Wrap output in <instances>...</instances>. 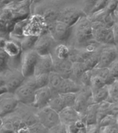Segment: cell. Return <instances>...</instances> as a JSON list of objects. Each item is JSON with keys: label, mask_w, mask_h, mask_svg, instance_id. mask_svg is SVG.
Segmentation results:
<instances>
[{"label": "cell", "mask_w": 118, "mask_h": 133, "mask_svg": "<svg viewBox=\"0 0 118 133\" xmlns=\"http://www.w3.org/2000/svg\"><path fill=\"white\" fill-rule=\"evenodd\" d=\"M92 39L100 45H117L112 27H108L99 21H91Z\"/></svg>", "instance_id": "obj_1"}, {"label": "cell", "mask_w": 118, "mask_h": 133, "mask_svg": "<svg viewBox=\"0 0 118 133\" xmlns=\"http://www.w3.org/2000/svg\"><path fill=\"white\" fill-rule=\"evenodd\" d=\"M36 89L33 76L24 78L21 84L14 91L13 95L18 102L24 104H32L34 100L35 90Z\"/></svg>", "instance_id": "obj_2"}, {"label": "cell", "mask_w": 118, "mask_h": 133, "mask_svg": "<svg viewBox=\"0 0 118 133\" xmlns=\"http://www.w3.org/2000/svg\"><path fill=\"white\" fill-rule=\"evenodd\" d=\"M73 27H75V36L78 44L83 45L92 39L91 21L87 16H81Z\"/></svg>", "instance_id": "obj_3"}, {"label": "cell", "mask_w": 118, "mask_h": 133, "mask_svg": "<svg viewBox=\"0 0 118 133\" xmlns=\"http://www.w3.org/2000/svg\"><path fill=\"white\" fill-rule=\"evenodd\" d=\"M48 32V25L41 15L29 16L28 22L24 29V35L40 36Z\"/></svg>", "instance_id": "obj_4"}, {"label": "cell", "mask_w": 118, "mask_h": 133, "mask_svg": "<svg viewBox=\"0 0 118 133\" xmlns=\"http://www.w3.org/2000/svg\"><path fill=\"white\" fill-rule=\"evenodd\" d=\"M39 55L33 50L22 51L20 55L21 73L24 78L30 77L34 75V68Z\"/></svg>", "instance_id": "obj_5"}, {"label": "cell", "mask_w": 118, "mask_h": 133, "mask_svg": "<svg viewBox=\"0 0 118 133\" xmlns=\"http://www.w3.org/2000/svg\"><path fill=\"white\" fill-rule=\"evenodd\" d=\"M72 31L73 27L57 19L48 25V32L57 43L67 42L70 37Z\"/></svg>", "instance_id": "obj_6"}, {"label": "cell", "mask_w": 118, "mask_h": 133, "mask_svg": "<svg viewBox=\"0 0 118 133\" xmlns=\"http://www.w3.org/2000/svg\"><path fill=\"white\" fill-rule=\"evenodd\" d=\"M36 118L39 123H41L48 131L60 123L58 113L53 110L49 105L39 109L36 114Z\"/></svg>", "instance_id": "obj_7"}, {"label": "cell", "mask_w": 118, "mask_h": 133, "mask_svg": "<svg viewBox=\"0 0 118 133\" xmlns=\"http://www.w3.org/2000/svg\"><path fill=\"white\" fill-rule=\"evenodd\" d=\"M99 50L98 62L95 68H108L115 59L118 58L117 48L116 45H103Z\"/></svg>", "instance_id": "obj_8"}, {"label": "cell", "mask_w": 118, "mask_h": 133, "mask_svg": "<svg viewBox=\"0 0 118 133\" xmlns=\"http://www.w3.org/2000/svg\"><path fill=\"white\" fill-rule=\"evenodd\" d=\"M57 44V42L50 35V33L46 32L38 36L32 49L39 55H45L50 54Z\"/></svg>", "instance_id": "obj_9"}, {"label": "cell", "mask_w": 118, "mask_h": 133, "mask_svg": "<svg viewBox=\"0 0 118 133\" xmlns=\"http://www.w3.org/2000/svg\"><path fill=\"white\" fill-rule=\"evenodd\" d=\"M85 15L86 14L83 9L78 8L77 6H70L58 11L57 21H60L70 27H73V25L78 21V19Z\"/></svg>", "instance_id": "obj_10"}, {"label": "cell", "mask_w": 118, "mask_h": 133, "mask_svg": "<svg viewBox=\"0 0 118 133\" xmlns=\"http://www.w3.org/2000/svg\"><path fill=\"white\" fill-rule=\"evenodd\" d=\"M52 96H53V92L48 85L36 89L35 90L33 102L32 103V105L38 109L43 108L45 106L48 105Z\"/></svg>", "instance_id": "obj_11"}, {"label": "cell", "mask_w": 118, "mask_h": 133, "mask_svg": "<svg viewBox=\"0 0 118 133\" xmlns=\"http://www.w3.org/2000/svg\"><path fill=\"white\" fill-rule=\"evenodd\" d=\"M53 71H54V60L51 53L45 55H39L35 65L33 76L43 74V73L49 74V72Z\"/></svg>", "instance_id": "obj_12"}, {"label": "cell", "mask_w": 118, "mask_h": 133, "mask_svg": "<svg viewBox=\"0 0 118 133\" xmlns=\"http://www.w3.org/2000/svg\"><path fill=\"white\" fill-rule=\"evenodd\" d=\"M4 94L0 96V117L1 118H3L11 113L16 108L19 103L13 94L10 92L8 97H5Z\"/></svg>", "instance_id": "obj_13"}, {"label": "cell", "mask_w": 118, "mask_h": 133, "mask_svg": "<svg viewBox=\"0 0 118 133\" xmlns=\"http://www.w3.org/2000/svg\"><path fill=\"white\" fill-rule=\"evenodd\" d=\"M24 79V77L21 71H14L6 76H4V86L8 90V92L13 94L14 91L21 84Z\"/></svg>", "instance_id": "obj_14"}, {"label": "cell", "mask_w": 118, "mask_h": 133, "mask_svg": "<svg viewBox=\"0 0 118 133\" xmlns=\"http://www.w3.org/2000/svg\"><path fill=\"white\" fill-rule=\"evenodd\" d=\"M53 60L54 71L64 78H70L72 71V62L70 59H58L53 57Z\"/></svg>", "instance_id": "obj_15"}, {"label": "cell", "mask_w": 118, "mask_h": 133, "mask_svg": "<svg viewBox=\"0 0 118 133\" xmlns=\"http://www.w3.org/2000/svg\"><path fill=\"white\" fill-rule=\"evenodd\" d=\"M60 122L64 125L70 123L75 122L78 119H81V115L72 106H67L64 107L58 112Z\"/></svg>", "instance_id": "obj_16"}, {"label": "cell", "mask_w": 118, "mask_h": 133, "mask_svg": "<svg viewBox=\"0 0 118 133\" xmlns=\"http://www.w3.org/2000/svg\"><path fill=\"white\" fill-rule=\"evenodd\" d=\"M82 86L80 84L71 78H63L62 83L57 89V94L63 92H77L79 91Z\"/></svg>", "instance_id": "obj_17"}, {"label": "cell", "mask_w": 118, "mask_h": 133, "mask_svg": "<svg viewBox=\"0 0 118 133\" xmlns=\"http://www.w3.org/2000/svg\"><path fill=\"white\" fill-rule=\"evenodd\" d=\"M4 51L8 54L9 58H20V55L22 53V50L19 45L14 40H6V42L3 48Z\"/></svg>", "instance_id": "obj_18"}, {"label": "cell", "mask_w": 118, "mask_h": 133, "mask_svg": "<svg viewBox=\"0 0 118 133\" xmlns=\"http://www.w3.org/2000/svg\"><path fill=\"white\" fill-rule=\"evenodd\" d=\"M38 36H33V35H24L19 37L16 38H10L11 40L16 41L20 46L22 51L28 50L33 48V45L36 41Z\"/></svg>", "instance_id": "obj_19"}, {"label": "cell", "mask_w": 118, "mask_h": 133, "mask_svg": "<svg viewBox=\"0 0 118 133\" xmlns=\"http://www.w3.org/2000/svg\"><path fill=\"white\" fill-rule=\"evenodd\" d=\"M108 86L107 84L95 90L91 91V95L90 98L91 104H98L103 101H106L108 97Z\"/></svg>", "instance_id": "obj_20"}, {"label": "cell", "mask_w": 118, "mask_h": 133, "mask_svg": "<svg viewBox=\"0 0 118 133\" xmlns=\"http://www.w3.org/2000/svg\"><path fill=\"white\" fill-rule=\"evenodd\" d=\"M64 77L60 76L57 73L56 71H53L49 73V82H48V86L49 88L51 89L53 94H57V89L60 86L62 81Z\"/></svg>", "instance_id": "obj_21"}, {"label": "cell", "mask_w": 118, "mask_h": 133, "mask_svg": "<svg viewBox=\"0 0 118 133\" xmlns=\"http://www.w3.org/2000/svg\"><path fill=\"white\" fill-rule=\"evenodd\" d=\"M91 74L96 75L102 78L105 84H109L113 81H114L116 79H117V78H114L110 74L108 68H94L92 69H91Z\"/></svg>", "instance_id": "obj_22"}, {"label": "cell", "mask_w": 118, "mask_h": 133, "mask_svg": "<svg viewBox=\"0 0 118 133\" xmlns=\"http://www.w3.org/2000/svg\"><path fill=\"white\" fill-rule=\"evenodd\" d=\"M108 86V97L106 101L108 102H118V79H116Z\"/></svg>", "instance_id": "obj_23"}, {"label": "cell", "mask_w": 118, "mask_h": 133, "mask_svg": "<svg viewBox=\"0 0 118 133\" xmlns=\"http://www.w3.org/2000/svg\"><path fill=\"white\" fill-rule=\"evenodd\" d=\"M87 70V69L86 68L83 62H72V71L70 78L78 82V78Z\"/></svg>", "instance_id": "obj_24"}, {"label": "cell", "mask_w": 118, "mask_h": 133, "mask_svg": "<svg viewBox=\"0 0 118 133\" xmlns=\"http://www.w3.org/2000/svg\"><path fill=\"white\" fill-rule=\"evenodd\" d=\"M53 50H54V56L52 55L53 57L58 58V59L69 58V47H67L65 45L62 43L57 44L54 46Z\"/></svg>", "instance_id": "obj_25"}, {"label": "cell", "mask_w": 118, "mask_h": 133, "mask_svg": "<svg viewBox=\"0 0 118 133\" xmlns=\"http://www.w3.org/2000/svg\"><path fill=\"white\" fill-rule=\"evenodd\" d=\"M48 105L53 110H54L55 111H57V113L61 110H62L64 107H65L64 102H63V99L61 97L60 94H53L51 99L49 100Z\"/></svg>", "instance_id": "obj_26"}, {"label": "cell", "mask_w": 118, "mask_h": 133, "mask_svg": "<svg viewBox=\"0 0 118 133\" xmlns=\"http://www.w3.org/2000/svg\"><path fill=\"white\" fill-rule=\"evenodd\" d=\"M110 102L107 101H103L98 103L97 106V123L100 121V119L107 115H110Z\"/></svg>", "instance_id": "obj_27"}, {"label": "cell", "mask_w": 118, "mask_h": 133, "mask_svg": "<svg viewBox=\"0 0 118 133\" xmlns=\"http://www.w3.org/2000/svg\"><path fill=\"white\" fill-rule=\"evenodd\" d=\"M98 57H99V50L94 53H91L88 56L84 58L83 63L87 70H91L95 68L98 62Z\"/></svg>", "instance_id": "obj_28"}, {"label": "cell", "mask_w": 118, "mask_h": 133, "mask_svg": "<svg viewBox=\"0 0 118 133\" xmlns=\"http://www.w3.org/2000/svg\"><path fill=\"white\" fill-rule=\"evenodd\" d=\"M10 58L3 49L0 48V74H3L8 69Z\"/></svg>", "instance_id": "obj_29"}, {"label": "cell", "mask_w": 118, "mask_h": 133, "mask_svg": "<svg viewBox=\"0 0 118 133\" xmlns=\"http://www.w3.org/2000/svg\"><path fill=\"white\" fill-rule=\"evenodd\" d=\"M57 16H58V11H57L54 9H48L47 11H45L44 12V14L42 15V17L45 19L46 24L49 25L57 21Z\"/></svg>", "instance_id": "obj_30"}, {"label": "cell", "mask_w": 118, "mask_h": 133, "mask_svg": "<svg viewBox=\"0 0 118 133\" xmlns=\"http://www.w3.org/2000/svg\"><path fill=\"white\" fill-rule=\"evenodd\" d=\"M34 77V82L36 88L39 89L44 87V86H47L49 82V74L46 73H43V74H39L33 76Z\"/></svg>", "instance_id": "obj_31"}, {"label": "cell", "mask_w": 118, "mask_h": 133, "mask_svg": "<svg viewBox=\"0 0 118 133\" xmlns=\"http://www.w3.org/2000/svg\"><path fill=\"white\" fill-rule=\"evenodd\" d=\"M99 127L108 125H118L117 123V115H107L100 119V121L98 123Z\"/></svg>", "instance_id": "obj_32"}, {"label": "cell", "mask_w": 118, "mask_h": 133, "mask_svg": "<svg viewBox=\"0 0 118 133\" xmlns=\"http://www.w3.org/2000/svg\"><path fill=\"white\" fill-rule=\"evenodd\" d=\"M60 95L63 99L65 107L67 106L73 107L76 98V92H63V94H60Z\"/></svg>", "instance_id": "obj_33"}, {"label": "cell", "mask_w": 118, "mask_h": 133, "mask_svg": "<svg viewBox=\"0 0 118 133\" xmlns=\"http://www.w3.org/2000/svg\"><path fill=\"white\" fill-rule=\"evenodd\" d=\"M104 85H105V83H104V79L102 78H100V76H98L96 75L91 74V83H90V89H91V91L99 89V88L102 87V86H104Z\"/></svg>", "instance_id": "obj_34"}, {"label": "cell", "mask_w": 118, "mask_h": 133, "mask_svg": "<svg viewBox=\"0 0 118 133\" xmlns=\"http://www.w3.org/2000/svg\"><path fill=\"white\" fill-rule=\"evenodd\" d=\"M91 70H87L85 72L80 76L78 78V82L80 84L81 86H86V87H90L91 83Z\"/></svg>", "instance_id": "obj_35"}, {"label": "cell", "mask_w": 118, "mask_h": 133, "mask_svg": "<svg viewBox=\"0 0 118 133\" xmlns=\"http://www.w3.org/2000/svg\"><path fill=\"white\" fill-rule=\"evenodd\" d=\"M108 2V0H97V2L93 6V8H91V11H90V13L88 15H91V14H92V13H95V12H97V11H100L101 10H104V8H106Z\"/></svg>", "instance_id": "obj_36"}, {"label": "cell", "mask_w": 118, "mask_h": 133, "mask_svg": "<svg viewBox=\"0 0 118 133\" xmlns=\"http://www.w3.org/2000/svg\"><path fill=\"white\" fill-rule=\"evenodd\" d=\"M108 69L110 72V74L114 78H118V58L115 59V60L108 66Z\"/></svg>", "instance_id": "obj_37"}, {"label": "cell", "mask_w": 118, "mask_h": 133, "mask_svg": "<svg viewBox=\"0 0 118 133\" xmlns=\"http://www.w3.org/2000/svg\"><path fill=\"white\" fill-rule=\"evenodd\" d=\"M96 2H97V0H83V11H84L85 14H86V16L89 14L91 8H93V6L95 4Z\"/></svg>", "instance_id": "obj_38"}, {"label": "cell", "mask_w": 118, "mask_h": 133, "mask_svg": "<svg viewBox=\"0 0 118 133\" xmlns=\"http://www.w3.org/2000/svg\"><path fill=\"white\" fill-rule=\"evenodd\" d=\"M100 132H118L117 125H108V126H102L99 127Z\"/></svg>", "instance_id": "obj_39"}, {"label": "cell", "mask_w": 118, "mask_h": 133, "mask_svg": "<svg viewBox=\"0 0 118 133\" xmlns=\"http://www.w3.org/2000/svg\"><path fill=\"white\" fill-rule=\"evenodd\" d=\"M117 5H118V0H108L106 8L104 9H105L108 13H111L116 8H117Z\"/></svg>", "instance_id": "obj_40"}, {"label": "cell", "mask_w": 118, "mask_h": 133, "mask_svg": "<svg viewBox=\"0 0 118 133\" xmlns=\"http://www.w3.org/2000/svg\"><path fill=\"white\" fill-rule=\"evenodd\" d=\"M86 132H99V125L98 123L86 125Z\"/></svg>", "instance_id": "obj_41"}, {"label": "cell", "mask_w": 118, "mask_h": 133, "mask_svg": "<svg viewBox=\"0 0 118 133\" xmlns=\"http://www.w3.org/2000/svg\"><path fill=\"white\" fill-rule=\"evenodd\" d=\"M6 38L5 37H0V48L1 49H3L4 46H5V44L6 42Z\"/></svg>", "instance_id": "obj_42"}, {"label": "cell", "mask_w": 118, "mask_h": 133, "mask_svg": "<svg viewBox=\"0 0 118 133\" xmlns=\"http://www.w3.org/2000/svg\"><path fill=\"white\" fill-rule=\"evenodd\" d=\"M8 3H8V0H0V13H1V11H2V10L4 6Z\"/></svg>", "instance_id": "obj_43"}, {"label": "cell", "mask_w": 118, "mask_h": 133, "mask_svg": "<svg viewBox=\"0 0 118 133\" xmlns=\"http://www.w3.org/2000/svg\"><path fill=\"white\" fill-rule=\"evenodd\" d=\"M8 3H18V2H21L23 0H8Z\"/></svg>", "instance_id": "obj_44"}, {"label": "cell", "mask_w": 118, "mask_h": 133, "mask_svg": "<svg viewBox=\"0 0 118 133\" xmlns=\"http://www.w3.org/2000/svg\"><path fill=\"white\" fill-rule=\"evenodd\" d=\"M30 1H31V3H37L38 1H39V0H30Z\"/></svg>", "instance_id": "obj_45"}]
</instances>
